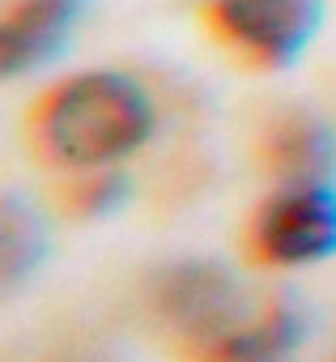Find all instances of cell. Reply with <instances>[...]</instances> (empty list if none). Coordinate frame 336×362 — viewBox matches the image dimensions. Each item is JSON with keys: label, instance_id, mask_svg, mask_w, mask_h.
Segmentation results:
<instances>
[{"label": "cell", "instance_id": "obj_6", "mask_svg": "<svg viewBox=\"0 0 336 362\" xmlns=\"http://www.w3.org/2000/svg\"><path fill=\"white\" fill-rule=\"evenodd\" d=\"M264 162L281 184H328L336 175V128L319 115L289 111L268 124Z\"/></svg>", "mask_w": 336, "mask_h": 362}, {"label": "cell", "instance_id": "obj_3", "mask_svg": "<svg viewBox=\"0 0 336 362\" xmlns=\"http://www.w3.org/2000/svg\"><path fill=\"white\" fill-rule=\"evenodd\" d=\"M247 243L256 260L277 269L336 256V184H281V192H272L251 218Z\"/></svg>", "mask_w": 336, "mask_h": 362}, {"label": "cell", "instance_id": "obj_2", "mask_svg": "<svg viewBox=\"0 0 336 362\" xmlns=\"http://www.w3.org/2000/svg\"><path fill=\"white\" fill-rule=\"evenodd\" d=\"M209 30L260 69H289L323 22V0H209Z\"/></svg>", "mask_w": 336, "mask_h": 362}, {"label": "cell", "instance_id": "obj_7", "mask_svg": "<svg viewBox=\"0 0 336 362\" xmlns=\"http://www.w3.org/2000/svg\"><path fill=\"white\" fill-rule=\"evenodd\" d=\"M311 337V315L302 303L281 298L256 320H243L234 332L200 349V362H298V349Z\"/></svg>", "mask_w": 336, "mask_h": 362}, {"label": "cell", "instance_id": "obj_1", "mask_svg": "<svg viewBox=\"0 0 336 362\" xmlns=\"http://www.w3.org/2000/svg\"><path fill=\"white\" fill-rule=\"evenodd\" d=\"M157 111L149 90L111 69L60 81L35 111V145L47 162L68 170L115 166L153 136Z\"/></svg>", "mask_w": 336, "mask_h": 362}, {"label": "cell", "instance_id": "obj_4", "mask_svg": "<svg viewBox=\"0 0 336 362\" xmlns=\"http://www.w3.org/2000/svg\"><path fill=\"white\" fill-rule=\"evenodd\" d=\"M153 307L184 341L200 349L222 341L247 320L239 281L230 277V269L213 260H184L175 269H166L153 286Z\"/></svg>", "mask_w": 336, "mask_h": 362}, {"label": "cell", "instance_id": "obj_5", "mask_svg": "<svg viewBox=\"0 0 336 362\" xmlns=\"http://www.w3.org/2000/svg\"><path fill=\"white\" fill-rule=\"evenodd\" d=\"M85 0H13L0 22V73L22 77L52 64L77 35Z\"/></svg>", "mask_w": 336, "mask_h": 362}, {"label": "cell", "instance_id": "obj_9", "mask_svg": "<svg viewBox=\"0 0 336 362\" xmlns=\"http://www.w3.org/2000/svg\"><path fill=\"white\" fill-rule=\"evenodd\" d=\"M124 201H128V179L115 166L81 170V179H77L73 192H68V205L81 218H111Z\"/></svg>", "mask_w": 336, "mask_h": 362}, {"label": "cell", "instance_id": "obj_8", "mask_svg": "<svg viewBox=\"0 0 336 362\" xmlns=\"http://www.w3.org/2000/svg\"><path fill=\"white\" fill-rule=\"evenodd\" d=\"M43 252H47L43 218L22 197H5V205H0V277H5V286L26 281L39 269Z\"/></svg>", "mask_w": 336, "mask_h": 362}]
</instances>
